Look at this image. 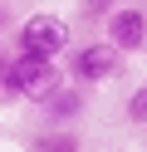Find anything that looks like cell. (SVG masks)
Returning a JSON list of instances; mask_svg holds the SVG:
<instances>
[{
  "mask_svg": "<svg viewBox=\"0 0 147 152\" xmlns=\"http://www.w3.org/2000/svg\"><path fill=\"white\" fill-rule=\"evenodd\" d=\"M59 88V59H39V54H10V93L25 103H39L44 93Z\"/></svg>",
  "mask_w": 147,
  "mask_h": 152,
  "instance_id": "3957f363",
  "label": "cell"
},
{
  "mask_svg": "<svg viewBox=\"0 0 147 152\" xmlns=\"http://www.w3.org/2000/svg\"><path fill=\"white\" fill-rule=\"evenodd\" d=\"M123 113H127V123H137V128H142V123H147V83H137V88L127 93V103H123Z\"/></svg>",
  "mask_w": 147,
  "mask_h": 152,
  "instance_id": "52a82bcc",
  "label": "cell"
},
{
  "mask_svg": "<svg viewBox=\"0 0 147 152\" xmlns=\"http://www.w3.org/2000/svg\"><path fill=\"white\" fill-rule=\"evenodd\" d=\"M10 54H15V49H0V108H10V103H20L15 93H10Z\"/></svg>",
  "mask_w": 147,
  "mask_h": 152,
  "instance_id": "9c48e42d",
  "label": "cell"
},
{
  "mask_svg": "<svg viewBox=\"0 0 147 152\" xmlns=\"http://www.w3.org/2000/svg\"><path fill=\"white\" fill-rule=\"evenodd\" d=\"M29 152H83V142H78V132L54 128V132H39V137L29 142Z\"/></svg>",
  "mask_w": 147,
  "mask_h": 152,
  "instance_id": "8992f818",
  "label": "cell"
},
{
  "mask_svg": "<svg viewBox=\"0 0 147 152\" xmlns=\"http://www.w3.org/2000/svg\"><path fill=\"white\" fill-rule=\"evenodd\" d=\"M0 152H5V147H0Z\"/></svg>",
  "mask_w": 147,
  "mask_h": 152,
  "instance_id": "8fae6325",
  "label": "cell"
},
{
  "mask_svg": "<svg viewBox=\"0 0 147 152\" xmlns=\"http://www.w3.org/2000/svg\"><path fill=\"white\" fill-rule=\"evenodd\" d=\"M69 44H74V25H69L64 15H54V10H39V15H29V20L15 30V49H20V54L59 59Z\"/></svg>",
  "mask_w": 147,
  "mask_h": 152,
  "instance_id": "7a4b0ae2",
  "label": "cell"
},
{
  "mask_svg": "<svg viewBox=\"0 0 147 152\" xmlns=\"http://www.w3.org/2000/svg\"><path fill=\"white\" fill-rule=\"evenodd\" d=\"M103 39L113 44L118 54H142L147 49V10L118 0L113 10H108V20H103Z\"/></svg>",
  "mask_w": 147,
  "mask_h": 152,
  "instance_id": "277c9868",
  "label": "cell"
},
{
  "mask_svg": "<svg viewBox=\"0 0 147 152\" xmlns=\"http://www.w3.org/2000/svg\"><path fill=\"white\" fill-rule=\"evenodd\" d=\"M123 59L108 39H83V44H69L64 49V69H69V83L78 88H98V83H113L123 74Z\"/></svg>",
  "mask_w": 147,
  "mask_h": 152,
  "instance_id": "6da1fadb",
  "label": "cell"
},
{
  "mask_svg": "<svg viewBox=\"0 0 147 152\" xmlns=\"http://www.w3.org/2000/svg\"><path fill=\"white\" fill-rule=\"evenodd\" d=\"M0 30H10V5L0 0Z\"/></svg>",
  "mask_w": 147,
  "mask_h": 152,
  "instance_id": "30bf717a",
  "label": "cell"
},
{
  "mask_svg": "<svg viewBox=\"0 0 147 152\" xmlns=\"http://www.w3.org/2000/svg\"><path fill=\"white\" fill-rule=\"evenodd\" d=\"M83 103H88V98H83V88H78V83H59V88H54V93H44L34 108L44 113L49 123H59V128H64V123H74L78 113H83Z\"/></svg>",
  "mask_w": 147,
  "mask_h": 152,
  "instance_id": "5b68a950",
  "label": "cell"
},
{
  "mask_svg": "<svg viewBox=\"0 0 147 152\" xmlns=\"http://www.w3.org/2000/svg\"><path fill=\"white\" fill-rule=\"evenodd\" d=\"M113 5H118V0H78V20H83V25H103Z\"/></svg>",
  "mask_w": 147,
  "mask_h": 152,
  "instance_id": "ba28073f",
  "label": "cell"
}]
</instances>
